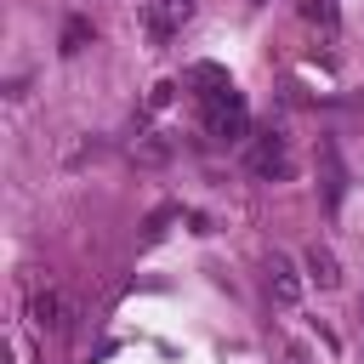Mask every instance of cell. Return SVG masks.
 <instances>
[{"mask_svg": "<svg viewBox=\"0 0 364 364\" xmlns=\"http://www.w3.org/2000/svg\"><path fill=\"white\" fill-rule=\"evenodd\" d=\"M193 11H199V0H148V40H154V46L176 40Z\"/></svg>", "mask_w": 364, "mask_h": 364, "instance_id": "6da1fadb", "label": "cell"}, {"mask_svg": "<svg viewBox=\"0 0 364 364\" xmlns=\"http://www.w3.org/2000/svg\"><path fill=\"white\" fill-rule=\"evenodd\" d=\"M267 290H273V301H279V307H290V301L301 296V273H296V262H290V256H273V262H267Z\"/></svg>", "mask_w": 364, "mask_h": 364, "instance_id": "277c9868", "label": "cell"}, {"mask_svg": "<svg viewBox=\"0 0 364 364\" xmlns=\"http://www.w3.org/2000/svg\"><path fill=\"white\" fill-rule=\"evenodd\" d=\"M301 11H307V23H324V28H336V6H330V0H301Z\"/></svg>", "mask_w": 364, "mask_h": 364, "instance_id": "52a82bcc", "label": "cell"}, {"mask_svg": "<svg viewBox=\"0 0 364 364\" xmlns=\"http://www.w3.org/2000/svg\"><path fill=\"white\" fill-rule=\"evenodd\" d=\"M91 34H97V28H91L85 17H68V23H63V57L85 51V46H91Z\"/></svg>", "mask_w": 364, "mask_h": 364, "instance_id": "8992f818", "label": "cell"}, {"mask_svg": "<svg viewBox=\"0 0 364 364\" xmlns=\"http://www.w3.org/2000/svg\"><path fill=\"white\" fill-rule=\"evenodd\" d=\"M250 6H262V0H250Z\"/></svg>", "mask_w": 364, "mask_h": 364, "instance_id": "9c48e42d", "label": "cell"}, {"mask_svg": "<svg viewBox=\"0 0 364 364\" xmlns=\"http://www.w3.org/2000/svg\"><path fill=\"white\" fill-rule=\"evenodd\" d=\"M245 165H250L256 176H284V171H290L284 136H273V131H267V136H256V142H250V154H245Z\"/></svg>", "mask_w": 364, "mask_h": 364, "instance_id": "3957f363", "label": "cell"}, {"mask_svg": "<svg viewBox=\"0 0 364 364\" xmlns=\"http://www.w3.org/2000/svg\"><path fill=\"white\" fill-rule=\"evenodd\" d=\"M28 324H34L40 336H63V330H68V301H63L51 284L34 290V296H28Z\"/></svg>", "mask_w": 364, "mask_h": 364, "instance_id": "7a4b0ae2", "label": "cell"}, {"mask_svg": "<svg viewBox=\"0 0 364 364\" xmlns=\"http://www.w3.org/2000/svg\"><path fill=\"white\" fill-rule=\"evenodd\" d=\"M165 154H171V148H165V142H142V148H136V159H148V165H159V159H165Z\"/></svg>", "mask_w": 364, "mask_h": 364, "instance_id": "ba28073f", "label": "cell"}, {"mask_svg": "<svg viewBox=\"0 0 364 364\" xmlns=\"http://www.w3.org/2000/svg\"><path fill=\"white\" fill-rule=\"evenodd\" d=\"M307 273L318 279V290H336V284H341V262H336V250H330V245H313V250H307Z\"/></svg>", "mask_w": 364, "mask_h": 364, "instance_id": "5b68a950", "label": "cell"}]
</instances>
